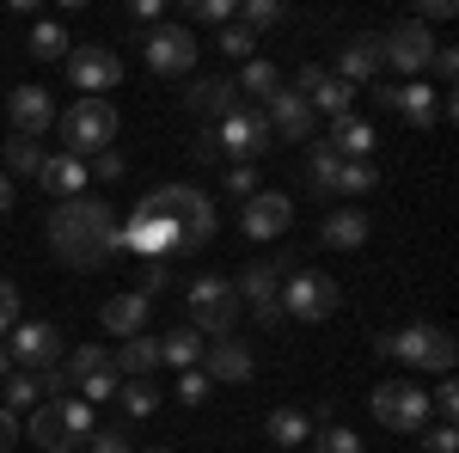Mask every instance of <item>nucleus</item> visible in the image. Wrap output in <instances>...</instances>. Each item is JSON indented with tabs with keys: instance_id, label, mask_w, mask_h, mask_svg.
Masks as SVG:
<instances>
[{
	"instance_id": "nucleus-1",
	"label": "nucleus",
	"mask_w": 459,
	"mask_h": 453,
	"mask_svg": "<svg viewBox=\"0 0 459 453\" xmlns=\"http://www.w3.org/2000/svg\"><path fill=\"white\" fill-rule=\"evenodd\" d=\"M49 245L68 270H99L117 257V214L99 196H74L49 209Z\"/></svg>"
},
{
	"instance_id": "nucleus-2",
	"label": "nucleus",
	"mask_w": 459,
	"mask_h": 453,
	"mask_svg": "<svg viewBox=\"0 0 459 453\" xmlns=\"http://www.w3.org/2000/svg\"><path fill=\"white\" fill-rule=\"evenodd\" d=\"M142 209L172 221L178 240H184V257H190V251H203V245L214 240V227H221V221H214V203L196 190V184H160V190H147Z\"/></svg>"
},
{
	"instance_id": "nucleus-3",
	"label": "nucleus",
	"mask_w": 459,
	"mask_h": 453,
	"mask_svg": "<svg viewBox=\"0 0 459 453\" xmlns=\"http://www.w3.org/2000/svg\"><path fill=\"white\" fill-rule=\"evenodd\" d=\"M99 429V417H92V405L86 398H43L31 411V448H49V453H80L86 448V435Z\"/></svg>"
},
{
	"instance_id": "nucleus-4",
	"label": "nucleus",
	"mask_w": 459,
	"mask_h": 453,
	"mask_svg": "<svg viewBox=\"0 0 459 453\" xmlns=\"http://www.w3.org/2000/svg\"><path fill=\"white\" fill-rule=\"evenodd\" d=\"M374 349H380V355H392V362L429 368V374H447V368L459 362L454 337H447L441 325H404V331H392V337H374Z\"/></svg>"
},
{
	"instance_id": "nucleus-5",
	"label": "nucleus",
	"mask_w": 459,
	"mask_h": 453,
	"mask_svg": "<svg viewBox=\"0 0 459 453\" xmlns=\"http://www.w3.org/2000/svg\"><path fill=\"white\" fill-rule=\"evenodd\" d=\"M56 123H62V141H68L74 160H92L117 141V105L110 99H74Z\"/></svg>"
},
{
	"instance_id": "nucleus-6",
	"label": "nucleus",
	"mask_w": 459,
	"mask_h": 453,
	"mask_svg": "<svg viewBox=\"0 0 459 453\" xmlns=\"http://www.w3.org/2000/svg\"><path fill=\"white\" fill-rule=\"evenodd\" d=\"M184 301H190V325H196L203 337H233L239 307H246V301H239V288H233L227 276H196Z\"/></svg>"
},
{
	"instance_id": "nucleus-7",
	"label": "nucleus",
	"mask_w": 459,
	"mask_h": 453,
	"mask_svg": "<svg viewBox=\"0 0 459 453\" xmlns=\"http://www.w3.org/2000/svg\"><path fill=\"white\" fill-rule=\"evenodd\" d=\"M214 147H221L227 160L251 166V160H264V153L276 147V129H270V117H264L257 105H233L221 123H214Z\"/></svg>"
},
{
	"instance_id": "nucleus-8",
	"label": "nucleus",
	"mask_w": 459,
	"mask_h": 453,
	"mask_svg": "<svg viewBox=\"0 0 459 453\" xmlns=\"http://www.w3.org/2000/svg\"><path fill=\"white\" fill-rule=\"evenodd\" d=\"M368 411L374 423H386L392 435H423L429 429V392L411 380H380L368 392Z\"/></svg>"
},
{
	"instance_id": "nucleus-9",
	"label": "nucleus",
	"mask_w": 459,
	"mask_h": 453,
	"mask_svg": "<svg viewBox=\"0 0 459 453\" xmlns=\"http://www.w3.org/2000/svg\"><path fill=\"white\" fill-rule=\"evenodd\" d=\"M6 355H13V368H25V374H43V368H62V331L49 325V318H19L13 331H6Z\"/></svg>"
},
{
	"instance_id": "nucleus-10",
	"label": "nucleus",
	"mask_w": 459,
	"mask_h": 453,
	"mask_svg": "<svg viewBox=\"0 0 459 453\" xmlns=\"http://www.w3.org/2000/svg\"><path fill=\"white\" fill-rule=\"evenodd\" d=\"M337 301H343V294H337V282L318 276V270H300V264H294V270L282 276V313H288V318H307V325H318V318L337 313Z\"/></svg>"
},
{
	"instance_id": "nucleus-11",
	"label": "nucleus",
	"mask_w": 459,
	"mask_h": 453,
	"mask_svg": "<svg viewBox=\"0 0 459 453\" xmlns=\"http://www.w3.org/2000/svg\"><path fill=\"white\" fill-rule=\"evenodd\" d=\"M117 251H135V257H147V264H166V257H184V240H178V227L166 221V214L135 209L129 227H117Z\"/></svg>"
},
{
	"instance_id": "nucleus-12",
	"label": "nucleus",
	"mask_w": 459,
	"mask_h": 453,
	"mask_svg": "<svg viewBox=\"0 0 459 453\" xmlns=\"http://www.w3.org/2000/svg\"><path fill=\"white\" fill-rule=\"evenodd\" d=\"M68 80L86 99H99V92H110V86L123 80V62H117V49H105V43H74L68 49Z\"/></svg>"
},
{
	"instance_id": "nucleus-13",
	"label": "nucleus",
	"mask_w": 459,
	"mask_h": 453,
	"mask_svg": "<svg viewBox=\"0 0 459 453\" xmlns=\"http://www.w3.org/2000/svg\"><path fill=\"white\" fill-rule=\"evenodd\" d=\"M288 270H294V264L276 257V264H251L246 276L233 282V288H239V301H251V313L264 318V325H276V318H282V276H288Z\"/></svg>"
},
{
	"instance_id": "nucleus-14",
	"label": "nucleus",
	"mask_w": 459,
	"mask_h": 453,
	"mask_svg": "<svg viewBox=\"0 0 459 453\" xmlns=\"http://www.w3.org/2000/svg\"><path fill=\"white\" fill-rule=\"evenodd\" d=\"M374 105L392 110V117H404L411 129H429V123L441 117V92H435L429 80H417V86H380V80H374Z\"/></svg>"
},
{
	"instance_id": "nucleus-15",
	"label": "nucleus",
	"mask_w": 459,
	"mask_h": 453,
	"mask_svg": "<svg viewBox=\"0 0 459 453\" xmlns=\"http://www.w3.org/2000/svg\"><path fill=\"white\" fill-rule=\"evenodd\" d=\"M147 68L166 74V80L190 74L196 68V37L184 31V25H153V31H147Z\"/></svg>"
},
{
	"instance_id": "nucleus-16",
	"label": "nucleus",
	"mask_w": 459,
	"mask_h": 453,
	"mask_svg": "<svg viewBox=\"0 0 459 453\" xmlns=\"http://www.w3.org/2000/svg\"><path fill=\"white\" fill-rule=\"evenodd\" d=\"M380 56H386L398 74H423L429 62H435V37H429V25L404 19V25H392V31L380 37Z\"/></svg>"
},
{
	"instance_id": "nucleus-17",
	"label": "nucleus",
	"mask_w": 459,
	"mask_h": 453,
	"mask_svg": "<svg viewBox=\"0 0 459 453\" xmlns=\"http://www.w3.org/2000/svg\"><path fill=\"white\" fill-rule=\"evenodd\" d=\"M294 92H300V99H307V110H325V117H331V123H337V117H350V105H355V86H343V80H337V74H325L313 62V68H300L294 74Z\"/></svg>"
},
{
	"instance_id": "nucleus-18",
	"label": "nucleus",
	"mask_w": 459,
	"mask_h": 453,
	"mask_svg": "<svg viewBox=\"0 0 459 453\" xmlns=\"http://www.w3.org/2000/svg\"><path fill=\"white\" fill-rule=\"evenodd\" d=\"M288 227H294V203L282 190H251L246 196V240L270 245V240H282Z\"/></svg>"
},
{
	"instance_id": "nucleus-19",
	"label": "nucleus",
	"mask_w": 459,
	"mask_h": 453,
	"mask_svg": "<svg viewBox=\"0 0 459 453\" xmlns=\"http://www.w3.org/2000/svg\"><path fill=\"white\" fill-rule=\"evenodd\" d=\"M6 117H13V135H31L37 141L49 123H56V105H49V92H43V86H13Z\"/></svg>"
},
{
	"instance_id": "nucleus-20",
	"label": "nucleus",
	"mask_w": 459,
	"mask_h": 453,
	"mask_svg": "<svg viewBox=\"0 0 459 453\" xmlns=\"http://www.w3.org/2000/svg\"><path fill=\"white\" fill-rule=\"evenodd\" d=\"M380 68H386V56H380V37H350V43L337 49V80H343V86L380 80Z\"/></svg>"
},
{
	"instance_id": "nucleus-21",
	"label": "nucleus",
	"mask_w": 459,
	"mask_h": 453,
	"mask_svg": "<svg viewBox=\"0 0 459 453\" xmlns=\"http://www.w3.org/2000/svg\"><path fill=\"white\" fill-rule=\"evenodd\" d=\"M203 362H209L203 374H209V380H227V386L251 380V368H257V362H251V349L239 344V337H214V344L203 349Z\"/></svg>"
},
{
	"instance_id": "nucleus-22",
	"label": "nucleus",
	"mask_w": 459,
	"mask_h": 453,
	"mask_svg": "<svg viewBox=\"0 0 459 453\" xmlns=\"http://www.w3.org/2000/svg\"><path fill=\"white\" fill-rule=\"evenodd\" d=\"M147 301L142 288H129V294H110L105 301V313H99V325H105L110 337H142V325H147Z\"/></svg>"
},
{
	"instance_id": "nucleus-23",
	"label": "nucleus",
	"mask_w": 459,
	"mask_h": 453,
	"mask_svg": "<svg viewBox=\"0 0 459 453\" xmlns=\"http://www.w3.org/2000/svg\"><path fill=\"white\" fill-rule=\"evenodd\" d=\"M264 117H270V129L288 135V141H307V135H313V110H307V99H300L294 86H282V92L264 105Z\"/></svg>"
},
{
	"instance_id": "nucleus-24",
	"label": "nucleus",
	"mask_w": 459,
	"mask_h": 453,
	"mask_svg": "<svg viewBox=\"0 0 459 453\" xmlns=\"http://www.w3.org/2000/svg\"><path fill=\"white\" fill-rule=\"evenodd\" d=\"M368 233H374L368 209H331L325 221H318V245H337V251H355V245H368Z\"/></svg>"
},
{
	"instance_id": "nucleus-25",
	"label": "nucleus",
	"mask_w": 459,
	"mask_h": 453,
	"mask_svg": "<svg viewBox=\"0 0 459 453\" xmlns=\"http://www.w3.org/2000/svg\"><path fill=\"white\" fill-rule=\"evenodd\" d=\"M43 190L49 196H62V203H74V196H86V184H92V172H86V160H74V153H56V160H43Z\"/></svg>"
},
{
	"instance_id": "nucleus-26",
	"label": "nucleus",
	"mask_w": 459,
	"mask_h": 453,
	"mask_svg": "<svg viewBox=\"0 0 459 453\" xmlns=\"http://www.w3.org/2000/svg\"><path fill=\"white\" fill-rule=\"evenodd\" d=\"M233 99H239V86H233L227 74H209V80H196V86L184 92V105L196 110V117H209V123H221V117L233 110Z\"/></svg>"
},
{
	"instance_id": "nucleus-27",
	"label": "nucleus",
	"mask_w": 459,
	"mask_h": 453,
	"mask_svg": "<svg viewBox=\"0 0 459 453\" xmlns=\"http://www.w3.org/2000/svg\"><path fill=\"white\" fill-rule=\"evenodd\" d=\"M325 147H331L337 160H368V153H374L380 141H374V123H361V117L350 110V117H337V123H331Z\"/></svg>"
},
{
	"instance_id": "nucleus-28",
	"label": "nucleus",
	"mask_w": 459,
	"mask_h": 453,
	"mask_svg": "<svg viewBox=\"0 0 459 453\" xmlns=\"http://www.w3.org/2000/svg\"><path fill=\"white\" fill-rule=\"evenodd\" d=\"M110 368H117V380H147L153 368H160V337H123V349L110 355Z\"/></svg>"
},
{
	"instance_id": "nucleus-29",
	"label": "nucleus",
	"mask_w": 459,
	"mask_h": 453,
	"mask_svg": "<svg viewBox=\"0 0 459 453\" xmlns=\"http://www.w3.org/2000/svg\"><path fill=\"white\" fill-rule=\"evenodd\" d=\"M233 86H239L246 99H257V110H264V105H270V99H276V92L288 86V80L276 74V62H264V56H251V62H246V74H239Z\"/></svg>"
},
{
	"instance_id": "nucleus-30",
	"label": "nucleus",
	"mask_w": 459,
	"mask_h": 453,
	"mask_svg": "<svg viewBox=\"0 0 459 453\" xmlns=\"http://www.w3.org/2000/svg\"><path fill=\"white\" fill-rule=\"evenodd\" d=\"M0 411H13V417H25V411H37L43 405V374H25V368H13L6 380H0Z\"/></svg>"
},
{
	"instance_id": "nucleus-31",
	"label": "nucleus",
	"mask_w": 459,
	"mask_h": 453,
	"mask_svg": "<svg viewBox=\"0 0 459 453\" xmlns=\"http://www.w3.org/2000/svg\"><path fill=\"white\" fill-rule=\"evenodd\" d=\"M203 331H196V325H178L172 337H160V362H172V368H184V374H190V368H196V362H203Z\"/></svg>"
},
{
	"instance_id": "nucleus-32",
	"label": "nucleus",
	"mask_w": 459,
	"mask_h": 453,
	"mask_svg": "<svg viewBox=\"0 0 459 453\" xmlns=\"http://www.w3.org/2000/svg\"><path fill=\"white\" fill-rule=\"evenodd\" d=\"M270 441H276V448H300V441H313V417L294 411V405H276V411H270Z\"/></svg>"
},
{
	"instance_id": "nucleus-33",
	"label": "nucleus",
	"mask_w": 459,
	"mask_h": 453,
	"mask_svg": "<svg viewBox=\"0 0 459 453\" xmlns=\"http://www.w3.org/2000/svg\"><path fill=\"white\" fill-rule=\"evenodd\" d=\"M0 160H6V178H37L43 172V153H37L31 135H6L0 141Z\"/></svg>"
},
{
	"instance_id": "nucleus-34",
	"label": "nucleus",
	"mask_w": 459,
	"mask_h": 453,
	"mask_svg": "<svg viewBox=\"0 0 459 453\" xmlns=\"http://www.w3.org/2000/svg\"><path fill=\"white\" fill-rule=\"evenodd\" d=\"M117 405H123L129 417H153V411H160V386L153 380H123L117 386Z\"/></svg>"
},
{
	"instance_id": "nucleus-35",
	"label": "nucleus",
	"mask_w": 459,
	"mask_h": 453,
	"mask_svg": "<svg viewBox=\"0 0 459 453\" xmlns=\"http://www.w3.org/2000/svg\"><path fill=\"white\" fill-rule=\"evenodd\" d=\"M68 31H62V25H49V19H43V25H31V56L37 62H68Z\"/></svg>"
},
{
	"instance_id": "nucleus-36",
	"label": "nucleus",
	"mask_w": 459,
	"mask_h": 453,
	"mask_svg": "<svg viewBox=\"0 0 459 453\" xmlns=\"http://www.w3.org/2000/svg\"><path fill=\"white\" fill-rule=\"evenodd\" d=\"M374 184H380L374 160H343V172H337V196H368Z\"/></svg>"
},
{
	"instance_id": "nucleus-37",
	"label": "nucleus",
	"mask_w": 459,
	"mask_h": 453,
	"mask_svg": "<svg viewBox=\"0 0 459 453\" xmlns=\"http://www.w3.org/2000/svg\"><path fill=\"white\" fill-rule=\"evenodd\" d=\"M62 374H68L74 386L92 380V374H110V355H105V349H92V344H80V349L68 355V368H62Z\"/></svg>"
},
{
	"instance_id": "nucleus-38",
	"label": "nucleus",
	"mask_w": 459,
	"mask_h": 453,
	"mask_svg": "<svg viewBox=\"0 0 459 453\" xmlns=\"http://www.w3.org/2000/svg\"><path fill=\"white\" fill-rule=\"evenodd\" d=\"M313 453H368V448H361V435H355V429H343V423H325V429L313 435Z\"/></svg>"
},
{
	"instance_id": "nucleus-39",
	"label": "nucleus",
	"mask_w": 459,
	"mask_h": 453,
	"mask_svg": "<svg viewBox=\"0 0 459 453\" xmlns=\"http://www.w3.org/2000/svg\"><path fill=\"white\" fill-rule=\"evenodd\" d=\"M337 172H343V160H337L331 147H313V160H307V178H313L325 196H337Z\"/></svg>"
},
{
	"instance_id": "nucleus-40",
	"label": "nucleus",
	"mask_w": 459,
	"mask_h": 453,
	"mask_svg": "<svg viewBox=\"0 0 459 453\" xmlns=\"http://www.w3.org/2000/svg\"><path fill=\"white\" fill-rule=\"evenodd\" d=\"M233 19H239V31H264V25H282V6L276 0H246V6H233Z\"/></svg>"
},
{
	"instance_id": "nucleus-41",
	"label": "nucleus",
	"mask_w": 459,
	"mask_h": 453,
	"mask_svg": "<svg viewBox=\"0 0 459 453\" xmlns=\"http://www.w3.org/2000/svg\"><path fill=\"white\" fill-rule=\"evenodd\" d=\"M214 49H227L233 62H251V56H257V37L239 31V25H221V43H214Z\"/></svg>"
},
{
	"instance_id": "nucleus-42",
	"label": "nucleus",
	"mask_w": 459,
	"mask_h": 453,
	"mask_svg": "<svg viewBox=\"0 0 459 453\" xmlns=\"http://www.w3.org/2000/svg\"><path fill=\"white\" fill-rule=\"evenodd\" d=\"M429 411H435L441 423H454V417H459V386H454V380H441L435 392H429Z\"/></svg>"
},
{
	"instance_id": "nucleus-43",
	"label": "nucleus",
	"mask_w": 459,
	"mask_h": 453,
	"mask_svg": "<svg viewBox=\"0 0 459 453\" xmlns=\"http://www.w3.org/2000/svg\"><path fill=\"white\" fill-rule=\"evenodd\" d=\"M86 453H129V435L123 429H92L86 435Z\"/></svg>"
},
{
	"instance_id": "nucleus-44",
	"label": "nucleus",
	"mask_w": 459,
	"mask_h": 453,
	"mask_svg": "<svg viewBox=\"0 0 459 453\" xmlns=\"http://www.w3.org/2000/svg\"><path fill=\"white\" fill-rule=\"evenodd\" d=\"M190 19H209V25H233V0H190Z\"/></svg>"
},
{
	"instance_id": "nucleus-45",
	"label": "nucleus",
	"mask_w": 459,
	"mask_h": 453,
	"mask_svg": "<svg viewBox=\"0 0 459 453\" xmlns=\"http://www.w3.org/2000/svg\"><path fill=\"white\" fill-rule=\"evenodd\" d=\"M423 448L429 453H459V429L454 423H435V429H423Z\"/></svg>"
},
{
	"instance_id": "nucleus-46",
	"label": "nucleus",
	"mask_w": 459,
	"mask_h": 453,
	"mask_svg": "<svg viewBox=\"0 0 459 453\" xmlns=\"http://www.w3.org/2000/svg\"><path fill=\"white\" fill-rule=\"evenodd\" d=\"M209 374H196V368H190V374H184V380H178V405H203V398H209Z\"/></svg>"
},
{
	"instance_id": "nucleus-47",
	"label": "nucleus",
	"mask_w": 459,
	"mask_h": 453,
	"mask_svg": "<svg viewBox=\"0 0 459 453\" xmlns=\"http://www.w3.org/2000/svg\"><path fill=\"white\" fill-rule=\"evenodd\" d=\"M86 172H92V178H105V184H110V178H123V153H117V147L92 153V160H86Z\"/></svg>"
},
{
	"instance_id": "nucleus-48",
	"label": "nucleus",
	"mask_w": 459,
	"mask_h": 453,
	"mask_svg": "<svg viewBox=\"0 0 459 453\" xmlns=\"http://www.w3.org/2000/svg\"><path fill=\"white\" fill-rule=\"evenodd\" d=\"M13 325H19V288H13V282L0 276V337H6Z\"/></svg>"
},
{
	"instance_id": "nucleus-49",
	"label": "nucleus",
	"mask_w": 459,
	"mask_h": 453,
	"mask_svg": "<svg viewBox=\"0 0 459 453\" xmlns=\"http://www.w3.org/2000/svg\"><path fill=\"white\" fill-rule=\"evenodd\" d=\"M227 190H233V196H251V190H257V172H251V166H233V172H227Z\"/></svg>"
},
{
	"instance_id": "nucleus-50",
	"label": "nucleus",
	"mask_w": 459,
	"mask_h": 453,
	"mask_svg": "<svg viewBox=\"0 0 459 453\" xmlns=\"http://www.w3.org/2000/svg\"><path fill=\"white\" fill-rule=\"evenodd\" d=\"M129 25H147V31H153V25H160V0H135V6H129Z\"/></svg>"
},
{
	"instance_id": "nucleus-51",
	"label": "nucleus",
	"mask_w": 459,
	"mask_h": 453,
	"mask_svg": "<svg viewBox=\"0 0 459 453\" xmlns=\"http://www.w3.org/2000/svg\"><path fill=\"white\" fill-rule=\"evenodd\" d=\"M429 68L441 74V80H454V74H459V56L447 49V43H435V62H429Z\"/></svg>"
},
{
	"instance_id": "nucleus-52",
	"label": "nucleus",
	"mask_w": 459,
	"mask_h": 453,
	"mask_svg": "<svg viewBox=\"0 0 459 453\" xmlns=\"http://www.w3.org/2000/svg\"><path fill=\"white\" fill-rule=\"evenodd\" d=\"M190 160H203V166H209V160H221V147H214V129H203V135L190 141Z\"/></svg>"
},
{
	"instance_id": "nucleus-53",
	"label": "nucleus",
	"mask_w": 459,
	"mask_h": 453,
	"mask_svg": "<svg viewBox=\"0 0 459 453\" xmlns=\"http://www.w3.org/2000/svg\"><path fill=\"white\" fill-rule=\"evenodd\" d=\"M429 19H454V0H423L417 6V25H429Z\"/></svg>"
},
{
	"instance_id": "nucleus-54",
	"label": "nucleus",
	"mask_w": 459,
	"mask_h": 453,
	"mask_svg": "<svg viewBox=\"0 0 459 453\" xmlns=\"http://www.w3.org/2000/svg\"><path fill=\"white\" fill-rule=\"evenodd\" d=\"M13 441H25V435H19V417L0 411V453H13Z\"/></svg>"
},
{
	"instance_id": "nucleus-55",
	"label": "nucleus",
	"mask_w": 459,
	"mask_h": 453,
	"mask_svg": "<svg viewBox=\"0 0 459 453\" xmlns=\"http://www.w3.org/2000/svg\"><path fill=\"white\" fill-rule=\"evenodd\" d=\"M166 282H172V270H166V264H147V288H142V294H153V288H166Z\"/></svg>"
},
{
	"instance_id": "nucleus-56",
	"label": "nucleus",
	"mask_w": 459,
	"mask_h": 453,
	"mask_svg": "<svg viewBox=\"0 0 459 453\" xmlns=\"http://www.w3.org/2000/svg\"><path fill=\"white\" fill-rule=\"evenodd\" d=\"M6 209H13V178L0 172V214H6Z\"/></svg>"
},
{
	"instance_id": "nucleus-57",
	"label": "nucleus",
	"mask_w": 459,
	"mask_h": 453,
	"mask_svg": "<svg viewBox=\"0 0 459 453\" xmlns=\"http://www.w3.org/2000/svg\"><path fill=\"white\" fill-rule=\"evenodd\" d=\"M6 374H13V355H6V344H0V380H6Z\"/></svg>"
},
{
	"instance_id": "nucleus-58",
	"label": "nucleus",
	"mask_w": 459,
	"mask_h": 453,
	"mask_svg": "<svg viewBox=\"0 0 459 453\" xmlns=\"http://www.w3.org/2000/svg\"><path fill=\"white\" fill-rule=\"evenodd\" d=\"M147 453H172V448H147Z\"/></svg>"
}]
</instances>
